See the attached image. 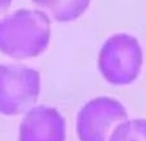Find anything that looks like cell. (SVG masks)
I'll return each instance as SVG.
<instances>
[{
    "label": "cell",
    "mask_w": 146,
    "mask_h": 141,
    "mask_svg": "<svg viewBox=\"0 0 146 141\" xmlns=\"http://www.w3.org/2000/svg\"><path fill=\"white\" fill-rule=\"evenodd\" d=\"M144 66V50L133 35L119 32L109 36L98 54L101 77L114 86H127L139 78Z\"/></svg>",
    "instance_id": "cell-2"
},
{
    "label": "cell",
    "mask_w": 146,
    "mask_h": 141,
    "mask_svg": "<svg viewBox=\"0 0 146 141\" xmlns=\"http://www.w3.org/2000/svg\"><path fill=\"white\" fill-rule=\"evenodd\" d=\"M51 40V19L40 9H17L0 18V53L23 61L41 55Z\"/></svg>",
    "instance_id": "cell-1"
},
{
    "label": "cell",
    "mask_w": 146,
    "mask_h": 141,
    "mask_svg": "<svg viewBox=\"0 0 146 141\" xmlns=\"http://www.w3.org/2000/svg\"><path fill=\"white\" fill-rule=\"evenodd\" d=\"M127 119V109L118 99L98 96L78 110L76 134L80 141H109L114 130Z\"/></svg>",
    "instance_id": "cell-4"
},
{
    "label": "cell",
    "mask_w": 146,
    "mask_h": 141,
    "mask_svg": "<svg viewBox=\"0 0 146 141\" xmlns=\"http://www.w3.org/2000/svg\"><path fill=\"white\" fill-rule=\"evenodd\" d=\"M12 1L13 0H0V14H3L5 10L9 9Z\"/></svg>",
    "instance_id": "cell-8"
},
{
    "label": "cell",
    "mask_w": 146,
    "mask_h": 141,
    "mask_svg": "<svg viewBox=\"0 0 146 141\" xmlns=\"http://www.w3.org/2000/svg\"><path fill=\"white\" fill-rule=\"evenodd\" d=\"M40 92L37 69L19 63H0V114H25L36 105Z\"/></svg>",
    "instance_id": "cell-3"
},
{
    "label": "cell",
    "mask_w": 146,
    "mask_h": 141,
    "mask_svg": "<svg viewBox=\"0 0 146 141\" xmlns=\"http://www.w3.org/2000/svg\"><path fill=\"white\" fill-rule=\"evenodd\" d=\"M56 22H73L86 13L91 0H31Z\"/></svg>",
    "instance_id": "cell-6"
},
{
    "label": "cell",
    "mask_w": 146,
    "mask_h": 141,
    "mask_svg": "<svg viewBox=\"0 0 146 141\" xmlns=\"http://www.w3.org/2000/svg\"><path fill=\"white\" fill-rule=\"evenodd\" d=\"M109 141H146V119L128 118L113 131Z\"/></svg>",
    "instance_id": "cell-7"
},
{
    "label": "cell",
    "mask_w": 146,
    "mask_h": 141,
    "mask_svg": "<svg viewBox=\"0 0 146 141\" xmlns=\"http://www.w3.org/2000/svg\"><path fill=\"white\" fill-rule=\"evenodd\" d=\"M67 122L56 108L35 105L23 114L18 141H66Z\"/></svg>",
    "instance_id": "cell-5"
}]
</instances>
